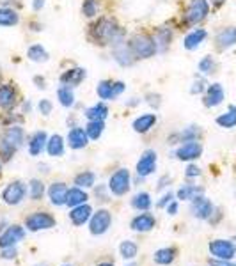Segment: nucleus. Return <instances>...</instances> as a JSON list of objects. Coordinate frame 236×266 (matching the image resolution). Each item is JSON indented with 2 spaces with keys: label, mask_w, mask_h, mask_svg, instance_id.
<instances>
[{
  "label": "nucleus",
  "mask_w": 236,
  "mask_h": 266,
  "mask_svg": "<svg viewBox=\"0 0 236 266\" xmlns=\"http://www.w3.org/2000/svg\"><path fill=\"white\" fill-rule=\"evenodd\" d=\"M123 29L119 27V23L114 18H100L96 23H93L89 29V39L94 43V45H110L114 39H117L119 36H123Z\"/></svg>",
  "instance_id": "f257e3e1"
},
{
  "label": "nucleus",
  "mask_w": 236,
  "mask_h": 266,
  "mask_svg": "<svg viewBox=\"0 0 236 266\" xmlns=\"http://www.w3.org/2000/svg\"><path fill=\"white\" fill-rule=\"evenodd\" d=\"M130 48L135 59H149L158 52L154 38L149 34H135L130 39Z\"/></svg>",
  "instance_id": "f03ea898"
},
{
  "label": "nucleus",
  "mask_w": 236,
  "mask_h": 266,
  "mask_svg": "<svg viewBox=\"0 0 236 266\" xmlns=\"http://www.w3.org/2000/svg\"><path fill=\"white\" fill-rule=\"evenodd\" d=\"M110 48H112V57L116 59V62L119 64V66L126 68V66H131V64H133V60H135L133 52H131V48H130V43L124 41V34L119 36L117 39H114V41L110 43Z\"/></svg>",
  "instance_id": "7ed1b4c3"
},
{
  "label": "nucleus",
  "mask_w": 236,
  "mask_h": 266,
  "mask_svg": "<svg viewBox=\"0 0 236 266\" xmlns=\"http://www.w3.org/2000/svg\"><path fill=\"white\" fill-rule=\"evenodd\" d=\"M208 13H210L208 0H190L187 11H185V22H187L188 25L201 23L202 20L208 16Z\"/></svg>",
  "instance_id": "20e7f679"
},
{
  "label": "nucleus",
  "mask_w": 236,
  "mask_h": 266,
  "mask_svg": "<svg viewBox=\"0 0 236 266\" xmlns=\"http://www.w3.org/2000/svg\"><path fill=\"white\" fill-rule=\"evenodd\" d=\"M25 225H27V229L32 232L46 231V229L55 227V218L50 213H46V211H36V213H32L30 217H27Z\"/></svg>",
  "instance_id": "39448f33"
},
{
  "label": "nucleus",
  "mask_w": 236,
  "mask_h": 266,
  "mask_svg": "<svg viewBox=\"0 0 236 266\" xmlns=\"http://www.w3.org/2000/svg\"><path fill=\"white\" fill-rule=\"evenodd\" d=\"M208 248L215 259H222V261H232V257L236 255V245L231 240H213Z\"/></svg>",
  "instance_id": "423d86ee"
},
{
  "label": "nucleus",
  "mask_w": 236,
  "mask_h": 266,
  "mask_svg": "<svg viewBox=\"0 0 236 266\" xmlns=\"http://www.w3.org/2000/svg\"><path fill=\"white\" fill-rule=\"evenodd\" d=\"M25 195H27V185L23 181H13L2 192V199H4V203L9 204V206L20 204L25 199Z\"/></svg>",
  "instance_id": "0eeeda50"
},
{
  "label": "nucleus",
  "mask_w": 236,
  "mask_h": 266,
  "mask_svg": "<svg viewBox=\"0 0 236 266\" xmlns=\"http://www.w3.org/2000/svg\"><path fill=\"white\" fill-rule=\"evenodd\" d=\"M110 224H112V215H110V211L109 210H98L96 213L91 217V222H89L91 234H94V236L105 234V232L109 231Z\"/></svg>",
  "instance_id": "6e6552de"
},
{
  "label": "nucleus",
  "mask_w": 236,
  "mask_h": 266,
  "mask_svg": "<svg viewBox=\"0 0 236 266\" xmlns=\"http://www.w3.org/2000/svg\"><path fill=\"white\" fill-rule=\"evenodd\" d=\"M130 185H131L130 172H128L126 169H119L110 176L109 190L112 192L114 195H124L128 190H130Z\"/></svg>",
  "instance_id": "1a4fd4ad"
},
{
  "label": "nucleus",
  "mask_w": 236,
  "mask_h": 266,
  "mask_svg": "<svg viewBox=\"0 0 236 266\" xmlns=\"http://www.w3.org/2000/svg\"><path fill=\"white\" fill-rule=\"evenodd\" d=\"M213 211H215L213 204H211L210 199H206L204 195H199V197H195L194 201H192V204H190L192 217L199 218V220H210L211 215H213Z\"/></svg>",
  "instance_id": "9d476101"
},
{
  "label": "nucleus",
  "mask_w": 236,
  "mask_h": 266,
  "mask_svg": "<svg viewBox=\"0 0 236 266\" xmlns=\"http://www.w3.org/2000/svg\"><path fill=\"white\" fill-rule=\"evenodd\" d=\"M124 89H126L124 82H112V80H101V82L98 83V87H96V93H98V96H100L101 100L109 102V100H114V98L121 96V94L124 93Z\"/></svg>",
  "instance_id": "9b49d317"
},
{
  "label": "nucleus",
  "mask_w": 236,
  "mask_h": 266,
  "mask_svg": "<svg viewBox=\"0 0 236 266\" xmlns=\"http://www.w3.org/2000/svg\"><path fill=\"white\" fill-rule=\"evenodd\" d=\"M202 154V146L197 140H190V142L181 144L176 149V158L181 161H192Z\"/></svg>",
  "instance_id": "f8f14e48"
},
{
  "label": "nucleus",
  "mask_w": 236,
  "mask_h": 266,
  "mask_svg": "<svg viewBox=\"0 0 236 266\" xmlns=\"http://www.w3.org/2000/svg\"><path fill=\"white\" fill-rule=\"evenodd\" d=\"M156 169V153L153 149L144 151V154L140 156V160L137 161V174L140 178H146L149 174L154 172Z\"/></svg>",
  "instance_id": "ddd939ff"
},
{
  "label": "nucleus",
  "mask_w": 236,
  "mask_h": 266,
  "mask_svg": "<svg viewBox=\"0 0 236 266\" xmlns=\"http://www.w3.org/2000/svg\"><path fill=\"white\" fill-rule=\"evenodd\" d=\"M23 236H25V229L20 227V225H11L0 236V248L15 247L16 243H20L23 240Z\"/></svg>",
  "instance_id": "4468645a"
},
{
  "label": "nucleus",
  "mask_w": 236,
  "mask_h": 266,
  "mask_svg": "<svg viewBox=\"0 0 236 266\" xmlns=\"http://www.w3.org/2000/svg\"><path fill=\"white\" fill-rule=\"evenodd\" d=\"M215 45L218 50H227L236 45V27H225V29L218 30V34L215 36Z\"/></svg>",
  "instance_id": "2eb2a0df"
},
{
  "label": "nucleus",
  "mask_w": 236,
  "mask_h": 266,
  "mask_svg": "<svg viewBox=\"0 0 236 266\" xmlns=\"http://www.w3.org/2000/svg\"><path fill=\"white\" fill-rule=\"evenodd\" d=\"M204 105L208 109H213V107H218L222 102H224V89H222L220 83H211L208 85L206 94H204Z\"/></svg>",
  "instance_id": "dca6fc26"
},
{
  "label": "nucleus",
  "mask_w": 236,
  "mask_h": 266,
  "mask_svg": "<svg viewBox=\"0 0 236 266\" xmlns=\"http://www.w3.org/2000/svg\"><path fill=\"white\" fill-rule=\"evenodd\" d=\"M67 144H69L71 149H84L89 144L87 131L80 126H75L73 130H69V133H67Z\"/></svg>",
  "instance_id": "f3484780"
},
{
  "label": "nucleus",
  "mask_w": 236,
  "mask_h": 266,
  "mask_svg": "<svg viewBox=\"0 0 236 266\" xmlns=\"http://www.w3.org/2000/svg\"><path fill=\"white\" fill-rule=\"evenodd\" d=\"M86 76H87V73L84 68H71L60 75V83L67 87H76L82 83V80L86 78Z\"/></svg>",
  "instance_id": "a211bd4d"
},
{
  "label": "nucleus",
  "mask_w": 236,
  "mask_h": 266,
  "mask_svg": "<svg viewBox=\"0 0 236 266\" xmlns=\"http://www.w3.org/2000/svg\"><path fill=\"white\" fill-rule=\"evenodd\" d=\"M48 197L50 203L53 206H64L67 199V187L66 183H52L48 188Z\"/></svg>",
  "instance_id": "6ab92c4d"
},
{
  "label": "nucleus",
  "mask_w": 236,
  "mask_h": 266,
  "mask_svg": "<svg viewBox=\"0 0 236 266\" xmlns=\"http://www.w3.org/2000/svg\"><path fill=\"white\" fill-rule=\"evenodd\" d=\"M18 100V93L11 83L0 85V109H13Z\"/></svg>",
  "instance_id": "aec40b11"
},
{
  "label": "nucleus",
  "mask_w": 236,
  "mask_h": 266,
  "mask_svg": "<svg viewBox=\"0 0 236 266\" xmlns=\"http://www.w3.org/2000/svg\"><path fill=\"white\" fill-rule=\"evenodd\" d=\"M46 142H48V137H46L45 131H36V133H32L29 139V153L32 156H39L43 153V149L46 147Z\"/></svg>",
  "instance_id": "412c9836"
},
{
  "label": "nucleus",
  "mask_w": 236,
  "mask_h": 266,
  "mask_svg": "<svg viewBox=\"0 0 236 266\" xmlns=\"http://www.w3.org/2000/svg\"><path fill=\"white\" fill-rule=\"evenodd\" d=\"M91 217H93V208L89 204H80L69 211V218L75 225H84L86 222L91 220Z\"/></svg>",
  "instance_id": "4be33fe9"
},
{
  "label": "nucleus",
  "mask_w": 236,
  "mask_h": 266,
  "mask_svg": "<svg viewBox=\"0 0 236 266\" xmlns=\"http://www.w3.org/2000/svg\"><path fill=\"white\" fill-rule=\"evenodd\" d=\"M2 139H4L8 144H11L15 149H18V147L23 144V139H25L23 128L22 126H16V124H13V126H9L8 130H6V133L2 135Z\"/></svg>",
  "instance_id": "5701e85b"
},
{
  "label": "nucleus",
  "mask_w": 236,
  "mask_h": 266,
  "mask_svg": "<svg viewBox=\"0 0 236 266\" xmlns=\"http://www.w3.org/2000/svg\"><path fill=\"white\" fill-rule=\"evenodd\" d=\"M154 227V217L151 213H140L131 220V229L137 232H147Z\"/></svg>",
  "instance_id": "b1692460"
},
{
  "label": "nucleus",
  "mask_w": 236,
  "mask_h": 266,
  "mask_svg": "<svg viewBox=\"0 0 236 266\" xmlns=\"http://www.w3.org/2000/svg\"><path fill=\"white\" fill-rule=\"evenodd\" d=\"M206 36H208V32L204 29H195V30H192V32H188L187 34V38H185V41H183V46L187 50H195V48H199L201 46V43L206 39Z\"/></svg>",
  "instance_id": "393cba45"
},
{
  "label": "nucleus",
  "mask_w": 236,
  "mask_h": 266,
  "mask_svg": "<svg viewBox=\"0 0 236 266\" xmlns=\"http://www.w3.org/2000/svg\"><path fill=\"white\" fill-rule=\"evenodd\" d=\"M153 38L154 43H156L158 52H165L171 45V41H173V30L167 29V27H160V29H156Z\"/></svg>",
  "instance_id": "a878e982"
},
{
  "label": "nucleus",
  "mask_w": 236,
  "mask_h": 266,
  "mask_svg": "<svg viewBox=\"0 0 236 266\" xmlns=\"http://www.w3.org/2000/svg\"><path fill=\"white\" fill-rule=\"evenodd\" d=\"M156 124V114H144L133 121V130L137 133H147Z\"/></svg>",
  "instance_id": "bb28decb"
},
{
  "label": "nucleus",
  "mask_w": 236,
  "mask_h": 266,
  "mask_svg": "<svg viewBox=\"0 0 236 266\" xmlns=\"http://www.w3.org/2000/svg\"><path fill=\"white\" fill-rule=\"evenodd\" d=\"M84 116H86L89 121H105V117L109 116V107H107L103 102L96 103V105L89 107Z\"/></svg>",
  "instance_id": "cd10ccee"
},
{
  "label": "nucleus",
  "mask_w": 236,
  "mask_h": 266,
  "mask_svg": "<svg viewBox=\"0 0 236 266\" xmlns=\"http://www.w3.org/2000/svg\"><path fill=\"white\" fill-rule=\"evenodd\" d=\"M199 195H202L201 187H197V185H183V187L178 190L176 197L180 199V201H194Z\"/></svg>",
  "instance_id": "c85d7f7f"
},
{
  "label": "nucleus",
  "mask_w": 236,
  "mask_h": 266,
  "mask_svg": "<svg viewBox=\"0 0 236 266\" xmlns=\"http://www.w3.org/2000/svg\"><path fill=\"white\" fill-rule=\"evenodd\" d=\"M86 201H87V194L82 188L75 187V188H71V190H67V199H66L67 206H71V208L80 206V204H86Z\"/></svg>",
  "instance_id": "c756f323"
},
{
  "label": "nucleus",
  "mask_w": 236,
  "mask_h": 266,
  "mask_svg": "<svg viewBox=\"0 0 236 266\" xmlns=\"http://www.w3.org/2000/svg\"><path fill=\"white\" fill-rule=\"evenodd\" d=\"M20 15L11 8H0V27H13L18 25Z\"/></svg>",
  "instance_id": "7c9ffc66"
},
{
  "label": "nucleus",
  "mask_w": 236,
  "mask_h": 266,
  "mask_svg": "<svg viewBox=\"0 0 236 266\" xmlns=\"http://www.w3.org/2000/svg\"><path fill=\"white\" fill-rule=\"evenodd\" d=\"M217 124L222 128H234L236 126V107L231 105L227 110H225L224 114H220V116L217 117Z\"/></svg>",
  "instance_id": "2f4dec72"
},
{
  "label": "nucleus",
  "mask_w": 236,
  "mask_h": 266,
  "mask_svg": "<svg viewBox=\"0 0 236 266\" xmlns=\"http://www.w3.org/2000/svg\"><path fill=\"white\" fill-rule=\"evenodd\" d=\"M46 151L50 156H62L64 154V140L60 135H52L46 142Z\"/></svg>",
  "instance_id": "473e14b6"
},
{
  "label": "nucleus",
  "mask_w": 236,
  "mask_h": 266,
  "mask_svg": "<svg viewBox=\"0 0 236 266\" xmlns=\"http://www.w3.org/2000/svg\"><path fill=\"white\" fill-rule=\"evenodd\" d=\"M57 98H59L60 105L66 107V109H69V107L75 105V94H73V87H67V85L59 87V91H57Z\"/></svg>",
  "instance_id": "72a5a7b5"
},
{
  "label": "nucleus",
  "mask_w": 236,
  "mask_h": 266,
  "mask_svg": "<svg viewBox=\"0 0 236 266\" xmlns=\"http://www.w3.org/2000/svg\"><path fill=\"white\" fill-rule=\"evenodd\" d=\"M174 257H176V250H174V248H160V250H156L153 255L154 262L162 266L171 264V262L174 261Z\"/></svg>",
  "instance_id": "f704fd0d"
},
{
  "label": "nucleus",
  "mask_w": 236,
  "mask_h": 266,
  "mask_svg": "<svg viewBox=\"0 0 236 266\" xmlns=\"http://www.w3.org/2000/svg\"><path fill=\"white\" fill-rule=\"evenodd\" d=\"M131 206L139 211H147L151 208V195L146 192H140V194H135L131 199Z\"/></svg>",
  "instance_id": "c9c22d12"
},
{
  "label": "nucleus",
  "mask_w": 236,
  "mask_h": 266,
  "mask_svg": "<svg viewBox=\"0 0 236 266\" xmlns=\"http://www.w3.org/2000/svg\"><path fill=\"white\" fill-rule=\"evenodd\" d=\"M27 57L34 62H46L48 60V52L41 45H32L27 50Z\"/></svg>",
  "instance_id": "e433bc0d"
},
{
  "label": "nucleus",
  "mask_w": 236,
  "mask_h": 266,
  "mask_svg": "<svg viewBox=\"0 0 236 266\" xmlns=\"http://www.w3.org/2000/svg\"><path fill=\"white\" fill-rule=\"evenodd\" d=\"M199 135H201V130H199V126H188V128H185L183 131H180L178 135H174L173 140L178 139L180 142H190V140H197Z\"/></svg>",
  "instance_id": "4c0bfd02"
},
{
  "label": "nucleus",
  "mask_w": 236,
  "mask_h": 266,
  "mask_svg": "<svg viewBox=\"0 0 236 266\" xmlns=\"http://www.w3.org/2000/svg\"><path fill=\"white\" fill-rule=\"evenodd\" d=\"M103 130H105V123L103 121H89L86 126V131H87V137L93 140H98L101 137V133H103Z\"/></svg>",
  "instance_id": "58836bf2"
},
{
  "label": "nucleus",
  "mask_w": 236,
  "mask_h": 266,
  "mask_svg": "<svg viewBox=\"0 0 236 266\" xmlns=\"http://www.w3.org/2000/svg\"><path fill=\"white\" fill-rule=\"evenodd\" d=\"M215 68H217V62H215V59L211 55L202 57L201 62H199V71H201V75H211V73H215Z\"/></svg>",
  "instance_id": "ea45409f"
},
{
  "label": "nucleus",
  "mask_w": 236,
  "mask_h": 266,
  "mask_svg": "<svg viewBox=\"0 0 236 266\" xmlns=\"http://www.w3.org/2000/svg\"><path fill=\"white\" fill-rule=\"evenodd\" d=\"M29 194H30V199H32V201H39V199L43 197V194H45V185H43V181H39V180L30 181Z\"/></svg>",
  "instance_id": "a19ab883"
},
{
  "label": "nucleus",
  "mask_w": 236,
  "mask_h": 266,
  "mask_svg": "<svg viewBox=\"0 0 236 266\" xmlns=\"http://www.w3.org/2000/svg\"><path fill=\"white\" fill-rule=\"evenodd\" d=\"M94 181H96V176L93 172H80L78 176L75 178V185L78 188H91L94 187Z\"/></svg>",
  "instance_id": "79ce46f5"
},
{
  "label": "nucleus",
  "mask_w": 236,
  "mask_h": 266,
  "mask_svg": "<svg viewBox=\"0 0 236 266\" xmlns=\"http://www.w3.org/2000/svg\"><path fill=\"white\" fill-rule=\"evenodd\" d=\"M119 252L121 255H123L126 261H131V259L137 255V245L133 243V241H123V243L119 245Z\"/></svg>",
  "instance_id": "37998d69"
},
{
  "label": "nucleus",
  "mask_w": 236,
  "mask_h": 266,
  "mask_svg": "<svg viewBox=\"0 0 236 266\" xmlns=\"http://www.w3.org/2000/svg\"><path fill=\"white\" fill-rule=\"evenodd\" d=\"M82 13L87 18H94L98 15V0H84Z\"/></svg>",
  "instance_id": "c03bdc74"
},
{
  "label": "nucleus",
  "mask_w": 236,
  "mask_h": 266,
  "mask_svg": "<svg viewBox=\"0 0 236 266\" xmlns=\"http://www.w3.org/2000/svg\"><path fill=\"white\" fill-rule=\"evenodd\" d=\"M15 147L11 144H8L4 139H0V156L4 158V160H11V156L15 154Z\"/></svg>",
  "instance_id": "a18cd8bd"
},
{
  "label": "nucleus",
  "mask_w": 236,
  "mask_h": 266,
  "mask_svg": "<svg viewBox=\"0 0 236 266\" xmlns=\"http://www.w3.org/2000/svg\"><path fill=\"white\" fill-rule=\"evenodd\" d=\"M208 83H206V80L204 78H195L194 80V83H192V87H190V93L192 94H202L204 91L208 89Z\"/></svg>",
  "instance_id": "49530a36"
},
{
  "label": "nucleus",
  "mask_w": 236,
  "mask_h": 266,
  "mask_svg": "<svg viewBox=\"0 0 236 266\" xmlns=\"http://www.w3.org/2000/svg\"><path fill=\"white\" fill-rule=\"evenodd\" d=\"M38 109H39V112H41L43 116H50V114H52L53 105H52V102H50V100H41V102H39V105H38Z\"/></svg>",
  "instance_id": "de8ad7c7"
},
{
  "label": "nucleus",
  "mask_w": 236,
  "mask_h": 266,
  "mask_svg": "<svg viewBox=\"0 0 236 266\" xmlns=\"http://www.w3.org/2000/svg\"><path fill=\"white\" fill-rule=\"evenodd\" d=\"M173 197H174V195L171 194V192H169V194H165L164 197H162L160 201H158L156 206H158V208H167V206H169V203H173Z\"/></svg>",
  "instance_id": "09e8293b"
},
{
  "label": "nucleus",
  "mask_w": 236,
  "mask_h": 266,
  "mask_svg": "<svg viewBox=\"0 0 236 266\" xmlns=\"http://www.w3.org/2000/svg\"><path fill=\"white\" fill-rule=\"evenodd\" d=\"M199 174H201V169H199L197 165H188L185 176H187V178H197Z\"/></svg>",
  "instance_id": "8fccbe9b"
},
{
  "label": "nucleus",
  "mask_w": 236,
  "mask_h": 266,
  "mask_svg": "<svg viewBox=\"0 0 236 266\" xmlns=\"http://www.w3.org/2000/svg\"><path fill=\"white\" fill-rule=\"evenodd\" d=\"M2 257H4V259H13V257H16V248H15V247L2 248Z\"/></svg>",
  "instance_id": "3c124183"
},
{
  "label": "nucleus",
  "mask_w": 236,
  "mask_h": 266,
  "mask_svg": "<svg viewBox=\"0 0 236 266\" xmlns=\"http://www.w3.org/2000/svg\"><path fill=\"white\" fill-rule=\"evenodd\" d=\"M147 103L151 107H158L160 105V96L158 94H147Z\"/></svg>",
  "instance_id": "603ef678"
},
{
  "label": "nucleus",
  "mask_w": 236,
  "mask_h": 266,
  "mask_svg": "<svg viewBox=\"0 0 236 266\" xmlns=\"http://www.w3.org/2000/svg\"><path fill=\"white\" fill-rule=\"evenodd\" d=\"M211 266H236V262L232 261H222V259H213V261H210Z\"/></svg>",
  "instance_id": "864d4df0"
},
{
  "label": "nucleus",
  "mask_w": 236,
  "mask_h": 266,
  "mask_svg": "<svg viewBox=\"0 0 236 266\" xmlns=\"http://www.w3.org/2000/svg\"><path fill=\"white\" fill-rule=\"evenodd\" d=\"M167 213H169V215H176V213H178V203H176V201H173V203H169V206H167Z\"/></svg>",
  "instance_id": "5fc2aeb1"
},
{
  "label": "nucleus",
  "mask_w": 236,
  "mask_h": 266,
  "mask_svg": "<svg viewBox=\"0 0 236 266\" xmlns=\"http://www.w3.org/2000/svg\"><path fill=\"white\" fill-rule=\"evenodd\" d=\"M43 6H45V0H32V8H34V11H41Z\"/></svg>",
  "instance_id": "6e6d98bb"
},
{
  "label": "nucleus",
  "mask_w": 236,
  "mask_h": 266,
  "mask_svg": "<svg viewBox=\"0 0 236 266\" xmlns=\"http://www.w3.org/2000/svg\"><path fill=\"white\" fill-rule=\"evenodd\" d=\"M169 181H171V178H169V176H164L160 181H158V188H164V187H167V183H169Z\"/></svg>",
  "instance_id": "4d7b16f0"
},
{
  "label": "nucleus",
  "mask_w": 236,
  "mask_h": 266,
  "mask_svg": "<svg viewBox=\"0 0 236 266\" xmlns=\"http://www.w3.org/2000/svg\"><path fill=\"white\" fill-rule=\"evenodd\" d=\"M34 82H36V83H38V87H39V89H45V78H39V76H36V78H34Z\"/></svg>",
  "instance_id": "13d9d810"
},
{
  "label": "nucleus",
  "mask_w": 236,
  "mask_h": 266,
  "mask_svg": "<svg viewBox=\"0 0 236 266\" xmlns=\"http://www.w3.org/2000/svg\"><path fill=\"white\" fill-rule=\"evenodd\" d=\"M30 109H32V107H30V103H29V102L23 103V110H25V112H30Z\"/></svg>",
  "instance_id": "bf43d9fd"
},
{
  "label": "nucleus",
  "mask_w": 236,
  "mask_h": 266,
  "mask_svg": "<svg viewBox=\"0 0 236 266\" xmlns=\"http://www.w3.org/2000/svg\"><path fill=\"white\" fill-rule=\"evenodd\" d=\"M224 2H225V0H211V4H213V6H222Z\"/></svg>",
  "instance_id": "052dcab7"
},
{
  "label": "nucleus",
  "mask_w": 236,
  "mask_h": 266,
  "mask_svg": "<svg viewBox=\"0 0 236 266\" xmlns=\"http://www.w3.org/2000/svg\"><path fill=\"white\" fill-rule=\"evenodd\" d=\"M98 266H114V264H112V262H100Z\"/></svg>",
  "instance_id": "680f3d73"
},
{
  "label": "nucleus",
  "mask_w": 236,
  "mask_h": 266,
  "mask_svg": "<svg viewBox=\"0 0 236 266\" xmlns=\"http://www.w3.org/2000/svg\"><path fill=\"white\" fill-rule=\"evenodd\" d=\"M126 266H137V264H135V262H131V264H126Z\"/></svg>",
  "instance_id": "e2e57ef3"
},
{
  "label": "nucleus",
  "mask_w": 236,
  "mask_h": 266,
  "mask_svg": "<svg viewBox=\"0 0 236 266\" xmlns=\"http://www.w3.org/2000/svg\"><path fill=\"white\" fill-rule=\"evenodd\" d=\"M0 170H2V163H0Z\"/></svg>",
  "instance_id": "0e129e2a"
}]
</instances>
